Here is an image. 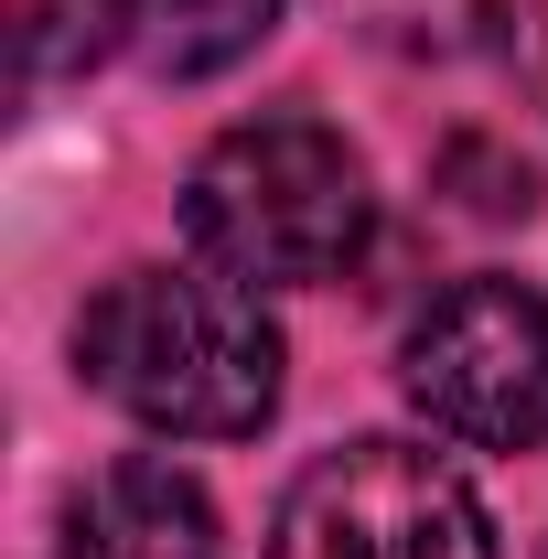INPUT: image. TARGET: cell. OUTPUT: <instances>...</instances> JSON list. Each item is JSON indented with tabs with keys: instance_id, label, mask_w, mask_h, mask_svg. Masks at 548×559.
Wrapping results in <instances>:
<instances>
[{
	"instance_id": "cell-1",
	"label": "cell",
	"mask_w": 548,
	"mask_h": 559,
	"mask_svg": "<svg viewBox=\"0 0 548 559\" xmlns=\"http://www.w3.org/2000/svg\"><path fill=\"white\" fill-rule=\"evenodd\" d=\"M75 366L172 441H248L279 409V323L226 270H119L75 312Z\"/></svg>"
},
{
	"instance_id": "cell-2",
	"label": "cell",
	"mask_w": 548,
	"mask_h": 559,
	"mask_svg": "<svg viewBox=\"0 0 548 559\" xmlns=\"http://www.w3.org/2000/svg\"><path fill=\"white\" fill-rule=\"evenodd\" d=\"M366 226H377L366 162L323 119H237L183 173V237H194V259L248 280V290L344 280L366 259Z\"/></svg>"
},
{
	"instance_id": "cell-3",
	"label": "cell",
	"mask_w": 548,
	"mask_h": 559,
	"mask_svg": "<svg viewBox=\"0 0 548 559\" xmlns=\"http://www.w3.org/2000/svg\"><path fill=\"white\" fill-rule=\"evenodd\" d=\"M430 430L474 452H538L548 441V290L527 280H452L409 323L398 355Z\"/></svg>"
},
{
	"instance_id": "cell-4",
	"label": "cell",
	"mask_w": 548,
	"mask_h": 559,
	"mask_svg": "<svg viewBox=\"0 0 548 559\" xmlns=\"http://www.w3.org/2000/svg\"><path fill=\"white\" fill-rule=\"evenodd\" d=\"M270 559H495L474 485L419 441H344L279 495Z\"/></svg>"
},
{
	"instance_id": "cell-5",
	"label": "cell",
	"mask_w": 548,
	"mask_h": 559,
	"mask_svg": "<svg viewBox=\"0 0 548 559\" xmlns=\"http://www.w3.org/2000/svg\"><path fill=\"white\" fill-rule=\"evenodd\" d=\"M55 559H226V538L194 474H172L162 452H130L65 506Z\"/></svg>"
},
{
	"instance_id": "cell-6",
	"label": "cell",
	"mask_w": 548,
	"mask_h": 559,
	"mask_svg": "<svg viewBox=\"0 0 548 559\" xmlns=\"http://www.w3.org/2000/svg\"><path fill=\"white\" fill-rule=\"evenodd\" d=\"M86 55H140L151 75H215L259 55L279 0H75Z\"/></svg>"
}]
</instances>
